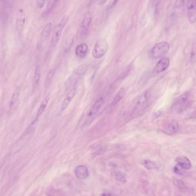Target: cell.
Returning a JSON list of instances; mask_svg holds the SVG:
<instances>
[{"instance_id": "obj_1", "label": "cell", "mask_w": 196, "mask_h": 196, "mask_svg": "<svg viewBox=\"0 0 196 196\" xmlns=\"http://www.w3.org/2000/svg\"><path fill=\"white\" fill-rule=\"evenodd\" d=\"M152 99V92L150 89H147L143 92L136 101L131 114V117L134 118L143 114L151 104Z\"/></svg>"}, {"instance_id": "obj_2", "label": "cell", "mask_w": 196, "mask_h": 196, "mask_svg": "<svg viewBox=\"0 0 196 196\" xmlns=\"http://www.w3.org/2000/svg\"><path fill=\"white\" fill-rule=\"evenodd\" d=\"M87 65L83 64L78 66L75 70L73 71L72 74L68 78L65 82V86L67 90H70L71 89L75 88L79 80L81 79L86 72L87 70Z\"/></svg>"}, {"instance_id": "obj_3", "label": "cell", "mask_w": 196, "mask_h": 196, "mask_svg": "<svg viewBox=\"0 0 196 196\" xmlns=\"http://www.w3.org/2000/svg\"><path fill=\"white\" fill-rule=\"evenodd\" d=\"M190 96L189 92H186L177 98L173 104V110L177 112H182L189 107L191 104Z\"/></svg>"}, {"instance_id": "obj_4", "label": "cell", "mask_w": 196, "mask_h": 196, "mask_svg": "<svg viewBox=\"0 0 196 196\" xmlns=\"http://www.w3.org/2000/svg\"><path fill=\"white\" fill-rule=\"evenodd\" d=\"M170 44L166 41L159 42L155 45L149 52V56L152 59H157L164 56L169 51Z\"/></svg>"}, {"instance_id": "obj_5", "label": "cell", "mask_w": 196, "mask_h": 196, "mask_svg": "<svg viewBox=\"0 0 196 196\" xmlns=\"http://www.w3.org/2000/svg\"><path fill=\"white\" fill-rule=\"evenodd\" d=\"M108 44L106 41L100 38L95 43L92 52V56L95 59H100L106 54Z\"/></svg>"}, {"instance_id": "obj_6", "label": "cell", "mask_w": 196, "mask_h": 196, "mask_svg": "<svg viewBox=\"0 0 196 196\" xmlns=\"http://www.w3.org/2000/svg\"><path fill=\"white\" fill-rule=\"evenodd\" d=\"M67 21L68 18L65 17L55 26L51 40V45L52 47H55L57 44Z\"/></svg>"}, {"instance_id": "obj_7", "label": "cell", "mask_w": 196, "mask_h": 196, "mask_svg": "<svg viewBox=\"0 0 196 196\" xmlns=\"http://www.w3.org/2000/svg\"><path fill=\"white\" fill-rule=\"evenodd\" d=\"M92 17L91 13L89 12L85 13L81 24L80 33H81L82 38L85 39L88 36L89 29L92 23Z\"/></svg>"}, {"instance_id": "obj_8", "label": "cell", "mask_w": 196, "mask_h": 196, "mask_svg": "<svg viewBox=\"0 0 196 196\" xmlns=\"http://www.w3.org/2000/svg\"><path fill=\"white\" fill-rule=\"evenodd\" d=\"M188 10V17L191 24L196 22V0H185Z\"/></svg>"}, {"instance_id": "obj_9", "label": "cell", "mask_w": 196, "mask_h": 196, "mask_svg": "<svg viewBox=\"0 0 196 196\" xmlns=\"http://www.w3.org/2000/svg\"><path fill=\"white\" fill-rule=\"evenodd\" d=\"M26 13L23 9H19L16 16V27L19 32L23 31L26 24Z\"/></svg>"}, {"instance_id": "obj_10", "label": "cell", "mask_w": 196, "mask_h": 196, "mask_svg": "<svg viewBox=\"0 0 196 196\" xmlns=\"http://www.w3.org/2000/svg\"><path fill=\"white\" fill-rule=\"evenodd\" d=\"M104 102V97L103 96L98 98L91 108L89 113V118H93L99 113Z\"/></svg>"}, {"instance_id": "obj_11", "label": "cell", "mask_w": 196, "mask_h": 196, "mask_svg": "<svg viewBox=\"0 0 196 196\" xmlns=\"http://www.w3.org/2000/svg\"><path fill=\"white\" fill-rule=\"evenodd\" d=\"M76 93V89L75 87L71 89L68 91L67 95H65L63 101L60 107V112L62 113L67 107L69 106L70 103L73 100L74 97L75 96Z\"/></svg>"}, {"instance_id": "obj_12", "label": "cell", "mask_w": 196, "mask_h": 196, "mask_svg": "<svg viewBox=\"0 0 196 196\" xmlns=\"http://www.w3.org/2000/svg\"><path fill=\"white\" fill-rule=\"evenodd\" d=\"M76 177L79 179H86L89 177V170L84 165H79L75 170Z\"/></svg>"}, {"instance_id": "obj_13", "label": "cell", "mask_w": 196, "mask_h": 196, "mask_svg": "<svg viewBox=\"0 0 196 196\" xmlns=\"http://www.w3.org/2000/svg\"><path fill=\"white\" fill-rule=\"evenodd\" d=\"M169 64H170L169 59L168 57H162L159 60L158 63L157 64L155 68V71L158 74L163 72L168 68Z\"/></svg>"}, {"instance_id": "obj_14", "label": "cell", "mask_w": 196, "mask_h": 196, "mask_svg": "<svg viewBox=\"0 0 196 196\" xmlns=\"http://www.w3.org/2000/svg\"><path fill=\"white\" fill-rule=\"evenodd\" d=\"M89 50L88 45L86 43H82L76 47L75 54L77 57L83 59L86 57Z\"/></svg>"}, {"instance_id": "obj_15", "label": "cell", "mask_w": 196, "mask_h": 196, "mask_svg": "<svg viewBox=\"0 0 196 196\" xmlns=\"http://www.w3.org/2000/svg\"><path fill=\"white\" fill-rule=\"evenodd\" d=\"M176 161L177 162V164L181 166L185 170H188L191 167V164L189 159L183 155L177 157L176 159Z\"/></svg>"}, {"instance_id": "obj_16", "label": "cell", "mask_w": 196, "mask_h": 196, "mask_svg": "<svg viewBox=\"0 0 196 196\" xmlns=\"http://www.w3.org/2000/svg\"><path fill=\"white\" fill-rule=\"evenodd\" d=\"M125 89H120V90L116 93V94L115 95L114 99L111 102V107H113L115 106H116L120 102V101L122 99V98H123V96L125 95Z\"/></svg>"}, {"instance_id": "obj_17", "label": "cell", "mask_w": 196, "mask_h": 196, "mask_svg": "<svg viewBox=\"0 0 196 196\" xmlns=\"http://www.w3.org/2000/svg\"><path fill=\"white\" fill-rule=\"evenodd\" d=\"M52 29V24L51 23H48L45 26L41 33V38L43 40H45L50 37Z\"/></svg>"}, {"instance_id": "obj_18", "label": "cell", "mask_w": 196, "mask_h": 196, "mask_svg": "<svg viewBox=\"0 0 196 196\" xmlns=\"http://www.w3.org/2000/svg\"><path fill=\"white\" fill-rule=\"evenodd\" d=\"M40 76H41V71H40V67L38 65L36 68L35 74L33 76V88L36 89L38 86V83L40 82Z\"/></svg>"}, {"instance_id": "obj_19", "label": "cell", "mask_w": 196, "mask_h": 196, "mask_svg": "<svg viewBox=\"0 0 196 196\" xmlns=\"http://www.w3.org/2000/svg\"><path fill=\"white\" fill-rule=\"evenodd\" d=\"M112 176L114 179L118 181V182H120L122 183L126 182V177L123 173H122L120 171H114L112 173Z\"/></svg>"}, {"instance_id": "obj_20", "label": "cell", "mask_w": 196, "mask_h": 196, "mask_svg": "<svg viewBox=\"0 0 196 196\" xmlns=\"http://www.w3.org/2000/svg\"><path fill=\"white\" fill-rule=\"evenodd\" d=\"M55 71L53 69L51 70L47 74L46 77H45V87L46 89L50 87V86L51 85L52 82L53 80V77L55 76Z\"/></svg>"}, {"instance_id": "obj_21", "label": "cell", "mask_w": 196, "mask_h": 196, "mask_svg": "<svg viewBox=\"0 0 196 196\" xmlns=\"http://www.w3.org/2000/svg\"><path fill=\"white\" fill-rule=\"evenodd\" d=\"M49 101H50V97L48 96H46L44 99H43V101H42L40 106V107L38 108L37 117L38 118L41 114L44 113L45 110L46 109V108L47 107V105L48 104Z\"/></svg>"}, {"instance_id": "obj_22", "label": "cell", "mask_w": 196, "mask_h": 196, "mask_svg": "<svg viewBox=\"0 0 196 196\" xmlns=\"http://www.w3.org/2000/svg\"><path fill=\"white\" fill-rule=\"evenodd\" d=\"M20 93V89L19 87H17L15 89L14 91L13 92V95L12 96L11 103H10V107H13L15 105L16 102L18 101L19 98Z\"/></svg>"}, {"instance_id": "obj_23", "label": "cell", "mask_w": 196, "mask_h": 196, "mask_svg": "<svg viewBox=\"0 0 196 196\" xmlns=\"http://www.w3.org/2000/svg\"><path fill=\"white\" fill-rule=\"evenodd\" d=\"M59 1V0H48L45 14H47L51 13V11L56 7Z\"/></svg>"}, {"instance_id": "obj_24", "label": "cell", "mask_w": 196, "mask_h": 196, "mask_svg": "<svg viewBox=\"0 0 196 196\" xmlns=\"http://www.w3.org/2000/svg\"><path fill=\"white\" fill-rule=\"evenodd\" d=\"M179 129V126L178 124L177 123V122L176 121H173L169 126L167 128V131L169 132V134H174L177 133Z\"/></svg>"}, {"instance_id": "obj_25", "label": "cell", "mask_w": 196, "mask_h": 196, "mask_svg": "<svg viewBox=\"0 0 196 196\" xmlns=\"http://www.w3.org/2000/svg\"><path fill=\"white\" fill-rule=\"evenodd\" d=\"M142 164L147 170H154L157 168L155 164L150 160L146 159L142 161Z\"/></svg>"}, {"instance_id": "obj_26", "label": "cell", "mask_w": 196, "mask_h": 196, "mask_svg": "<svg viewBox=\"0 0 196 196\" xmlns=\"http://www.w3.org/2000/svg\"><path fill=\"white\" fill-rule=\"evenodd\" d=\"M174 183L179 189H180L182 191H185L186 189V185L182 181H181L180 179H175L174 181Z\"/></svg>"}, {"instance_id": "obj_27", "label": "cell", "mask_w": 196, "mask_h": 196, "mask_svg": "<svg viewBox=\"0 0 196 196\" xmlns=\"http://www.w3.org/2000/svg\"><path fill=\"white\" fill-rule=\"evenodd\" d=\"M173 171L176 174L179 175H184L186 173L185 169H184L181 166L178 164L174 166V167L173 168Z\"/></svg>"}, {"instance_id": "obj_28", "label": "cell", "mask_w": 196, "mask_h": 196, "mask_svg": "<svg viewBox=\"0 0 196 196\" xmlns=\"http://www.w3.org/2000/svg\"><path fill=\"white\" fill-rule=\"evenodd\" d=\"M161 0H151V5H152V9L155 12L157 9L158 6L160 4Z\"/></svg>"}, {"instance_id": "obj_29", "label": "cell", "mask_w": 196, "mask_h": 196, "mask_svg": "<svg viewBox=\"0 0 196 196\" xmlns=\"http://www.w3.org/2000/svg\"><path fill=\"white\" fill-rule=\"evenodd\" d=\"M184 2H185V0H176V2L175 3L176 9L178 11L181 10L183 7Z\"/></svg>"}, {"instance_id": "obj_30", "label": "cell", "mask_w": 196, "mask_h": 196, "mask_svg": "<svg viewBox=\"0 0 196 196\" xmlns=\"http://www.w3.org/2000/svg\"><path fill=\"white\" fill-rule=\"evenodd\" d=\"M47 0H36V5L39 9H42L44 7L45 4Z\"/></svg>"}, {"instance_id": "obj_31", "label": "cell", "mask_w": 196, "mask_h": 196, "mask_svg": "<svg viewBox=\"0 0 196 196\" xmlns=\"http://www.w3.org/2000/svg\"><path fill=\"white\" fill-rule=\"evenodd\" d=\"M191 61L192 62H196V50H193L191 52Z\"/></svg>"}, {"instance_id": "obj_32", "label": "cell", "mask_w": 196, "mask_h": 196, "mask_svg": "<svg viewBox=\"0 0 196 196\" xmlns=\"http://www.w3.org/2000/svg\"><path fill=\"white\" fill-rule=\"evenodd\" d=\"M118 1L119 0H114L113 1V3H112V4L111 5V6H110V8L111 9V8H114L116 4H117V3H118Z\"/></svg>"}, {"instance_id": "obj_33", "label": "cell", "mask_w": 196, "mask_h": 196, "mask_svg": "<svg viewBox=\"0 0 196 196\" xmlns=\"http://www.w3.org/2000/svg\"><path fill=\"white\" fill-rule=\"evenodd\" d=\"M107 1V0H99L98 1V4L100 5H104Z\"/></svg>"}, {"instance_id": "obj_34", "label": "cell", "mask_w": 196, "mask_h": 196, "mask_svg": "<svg viewBox=\"0 0 196 196\" xmlns=\"http://www.w3.org/2000/svg\"><path fill=\"white\" fill-rule=\"evenodd\" d=\"M101 196H112L111 194L109 193H104L103 194H101Z\"/></svg>"}]
</instances>
